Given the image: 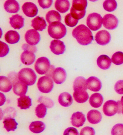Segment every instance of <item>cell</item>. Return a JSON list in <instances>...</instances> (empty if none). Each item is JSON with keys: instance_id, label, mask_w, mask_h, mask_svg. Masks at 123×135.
I'll return each instance as SVG.
<instances>
[{"instance_id": "cell-1", "label": "cell", "mask_w": 123, "mask_h": 135, "mask_svg": "<svg viewBox=\"0 0 123 135\" xmlns=\"http://www.w3.org/2000/svg\"><path fill=\"white\" fill-rule=\"evenodd\" d=\"M72 35L81 45L87 46L93 40V33L86 26L81 25L75 28L72 31Z\"/></svg>"}, {"instance_id": "cell-2", "label": "cell", "mask_w": 123, "mask_h": 135, "mask_svg": "<svg viewBox=\"0 0 123 135\" xmlns=\"http://www.w3.org/2000/svg\"><path fill=\"white\" fill-rule=\"evenodd\" d=\"M87 2L85 0H74L71 9V13L73 18L79 20L85 16Z\"/></svg>"}, {"instance_id": "cell-3", "label": "cell", "mask_w": 123, "mask_h": 135, "mask_svg": "<svg viewBox=\"0 0 123 135\" xmlns=\"http://www.w3.org/2000/svg\"><path fill=\"white\" fill-rule=\"evenodd\" d=\"M48 31L51 37L55 39H61L67 34L65 25L60 22H54L49 26Z\"/></svg>"}, {"instance_id": "cell-4", "label": "cell", "mask_w": 123, "mask_h": 135, "mask_svg": "<svg viewBox=\"0 0 123 135\" xmlns=\"http://www.w3.org/2000/svg\"><path fill=\"white\" fill-rule=\"evenodd\" d=\"M19 81L27 85H33L36 82L37 76L35 72L29 68H24L19 71L18 75Z\"/></svg>"}, {"instance_id": "cell-5", "label": "cell", "mask_w": 123, "mask_h": 135, "mask_svg": "<svg viewBox=\"0 0 123 135\" xmlns=\"http://www.w3.org/2000/svg\"><path fill=\"white\" fill-rule=\"evenodd\" d=\"M102 20L101 16L99 14L97 13H91L87 17V26L92 30H98L101 28Z\"/></svg>"}, {"instance_id": "cell-6", "label": "cell", "mask_w": 123, "mask_h": 135, "mask_svg": "<svg viewBox=\"0 0 123 135\" xmlns=\"http://www.w3.org/2000/svg\"><path fill=\"white\" fill-rule=\"evenodd\" d=\"M37 86L38 89L43 93H48L50 92L54 88L53 81L50 77L44 76L39 78Z\"/></svg>"}, {"instance_id": "cell-7", "label": "cell", "mask_w": 123, "mask_h": 135, "mask_svg": "<svg viewBox=\"0 0 123 135\" xmlns=\"http://www.w3.org/2000/svg\"><path fill=\"white\" fill-rule=\"evenodd\" d=\"M50 62L47 58L42 57L37 60L35 64V69L37 73L41 75L47 73L51 67Z\"/></svg>"}, {"instance_id": "cell-8", "label": "cell", "mask_w": 123, "mask_h": 135, "mask_svg": "<svg viewBox=\"0 0 123 135\" xmlns=\"http://www.w3.org/2000/svg\"><path fill=\"white\" fill-rule=\"evenodd\" d=\"M119 109V103L114 100L106 101L103 107L104 113L108 116H113L118 112Z\"/></svg>"}, {"instance_id": "cell-9", "label": "cell", "mask_w": 123, "mask_h": 135, "mask_svg": "<svg viewBox=\"0 0 123 135\" xmlns=\"http://www.w3.org/2000/svg\"><path fill=\"white\" fill-rule=\"evenodd\" d=\"M103 24L106 28L113 30L118 26L119 20L114 15L111 14H106L103 18Z\"/></svg>"}, {"instance_id": "cell-10", "label": "cell", "mask_w": 123, "mask_h": 135, "mask_svg": "<svg viewBox=\"0 0 123 135\" xmlns=\"http://www.w3.org/2000/svg\"><path fill=\"white\" fill-rule=\"evenodd\" d=\"M25 40L27 43L31 46H35L41 40L40 34L35 30H29L25 35Z\"/></svg>"}, {"instance_id": "cell-11", "label": "cell", "mask_w": 123, "mask_h": 135, "mask_svg": "<svg viewBox=\"0 0 123 135\" xmlns=\"http://www.w3.org/2000/svg\"><path fill=\"white\" fill-rule=\"evenodd\" d=\"M111 39L110 33L105 30L99 31L96 34L95 39L100 45L104 46L108 44Z\"/></svg>"}, {"instance_id": "cell-12", "label": "cell", "mask_w": 123, "mask_h": 135, "mask_svg": "<svg viewBox=\"0 0 123 135\" xmlns=\"http://www.w3.org/2000/svg\"><path fill=\"white\" fill-rule=\"evenodd\" d=\"M67 77L66 71L65 69L60 67L55 69L52 76L54 82L57 84H60L64 83L66 80Z\"/></svg>"}, {"instance_id": "cell-13", "label": "cell", "mask_w": 123, "mask_h": 135, "mask_svg": "<svg viewBox=\"0 0 123 135\" xmlns=\"http://www.w3.org/2000/svg\"><path fill=\"white\" fill-rule=\"evenodd\" d=\"M50 48L51 51L56 55L62 54L66 50V46L64 42L59 40H54L51 41Z\"/></svg>"}, {"instance_id": "cell-14", "label": "cell", "mask_w": 123, "mask_h": 135, "mask_svg": "<svg viewBox=\"0 0 123 135\" xmlns=\"http://www.w3.org/2000/svg\"><path fill=\"white\" fill-rule=\"evenodd\" d=\"M22 9L25 15L30 18L36 16L38 12L36 5L31 2L25 3L22 6Z\"/></svg>"}, {"instance_id": "cell-15", "label": "cell", "mask_w": 123, "mask_h": 135, "mask_svg": "<svg viewBox=\"0 0 123 135\" xmlns=\"http://www.w3.org/2000/svg\"><path fill=\"white\" fill-rule=\"evenodd\" d=\"M87 89L93 91H98L101 89L102 83L98 78L95 77H90L86 80Z\"/></svg>"}, {"instance_id": "cell-16", "label": "cell", "mask_w": 123, "mask_h": 135, "mask_svg": "<svg viewBox=\"0 0 123 135\" xmlns=\"http://www.w3.org/2000/svg\"><path fill=\"white\" fill-rule=\"evenodd\" d=\"M72 125L77 128L82 126L85 123L86 119L85 115L81 112H77L72 115L71 118Z\"/></svg>"}, {"instance_id": "cell-17", "label": "cell", "mask_w": 123, "mask_h": 135, "mask_svg": "<svg viewBox=\"0 0 123 135\" xmlns=\"http://www.w3.org/2000/svg\"><path fill=\"white\" fill-rule=\"evenodd\" d=\"M73 97L77 103H85L89 98V95L86 90L82 89H77L74 90Z\"/></svg>"}, {"instance_id": "cell-18", "label": "cell", "mask_w": 123, "mask_h": 135, "mask_svg": "<svg viewBox=\"0 0 123 135\" xmlns=\"http://www.w3.org/2000/svg\"><path fill=\"white\" fill-rule=\"evenodd\" d=\"M28 90V85L19 80L15 82L13 84V92L15 94L18 96L25 95L27 92Z\"/></svg>"}, {"instance_id": "cell-19", "label": "cell", "mask_w": 123, "mask_h": 135, "mask_svg": "<svg viewBox=\"0 0 123 135\" xmlns=\"http://www.w3.org/2000/svg\"><path fill=\"white\" fill-rule=\"evenodd\" d=\"M9 19L10 25L15 29H20L24 26V19L19 14L13 15Z\"/></svg>"}, {"instance_id": "cell-20", "label": "cell", "mask_w": 123, "mask_h": 135, "mask_svg": "<svg viewBox=\"0 0 123 135\" xmlns=\"http://www.w3.org/2000/svg\"><path fill=\"white\" fill-rule=\"evenodd\" d=\"M31 26L35 30L42 31L46 29L47 24L43 17L37 16L31 21Z\"/></svg>"}, {"instance_id": "cell-21", "label": "cell", "mask_w": 123, "mask_h": 135, "mask_svg": "<svg viewBox=\"0 0 123 135\" xmlns=\"http://www.w3.org/2000/svg\"><path fill=\"white\" fill-rule=\"evenodd\" d=\"M35 57L34 53L29 51H24L21 55V60L24 64L30 65L34 62Z\"/></svg>"}, {"instance_id": "cell-22", "label": "cell", "mask_w": 123, "mask_h": 135, "mask_svg": "<svg viewBox=\"0 0 123 135\" xmlns=\"http://www.w3.org/2000/svg\"><path fill=\"white\" fill-rule=\"evenodd\" d=\"M101 113L97 110H92L90 111L87 114V118L88 122L93 124H96L101 121Z\"/></svg>"}, {"instance_id": "cell-23", "label": "cell", "mask_w": 123, "mask_h": 135, "mask_svg": "<svg viewBox=\"0 0 123 135\" xmlns=\"http://www.w3.org/2000/svg\"><path fill=\"white\" fill-rule=\"evenodd\" d=\"M4 8L8 13H16L20 10V5L16 1L8 0L5 3Z\"/></svg>"}, {"instance_id": "cell-24", "label": "cell", "mask_w": 123, "mask_h": 135, "mask_svg": "<svg viewBox=\"0 0 123 135\" xmlns=\"http://www.w3.org/2000/svg\"><path fill=\"white\" fill-rule=\"evenodd\" d=\"M97 63L100 68L106 70L108 69L111 66V59L106 55H101L97 59Z\"/></svg>"}, {"instance_id": "cell-25", "label": "cell", "mask_w": 123, "mask_h": 135, "mask_svg": "<svg viewBox=\"0 0 123 135\" xmlns=\"http://www.w3.org/2000/svg\"><path fill=\"white\" fill-rule=\"evenodd\" d=\"M58 102L63 107H69L72 104L73 99L71 94L68 92L62 93L58 97Z\"/></svg>"}, {"instance_id": "cell-26", "label": "cell", "mask_w": 123, "mask_h": 135, "mask_svg": "<svg viewBox=\"0 0 123 135\" xmlns=\"http://www.w3.org/2000/svg\"><path fill=\"white\" fill-rule=\"evenodd\" d=\"M20 36L16 31L10 30L8 31L5 35V39L8 43L15 44L18 43L20 40Z\"/></svg>"}, {"instance_id": "cell-27", "label": "cell", "mask_w": 123, "mask_h": 135, "mask_svg": "<svg viewBox=\"0 0 123 135\" xmlns=\"http://www.w3.org/2000/svg\"><path fill=\"white\" fill-rule=\"evenodd\" d=\"M12 88V83L7 77L4 76L0 77V90L5 93L9 92Z\"/></svg>"}, {"instance_id": "cell-28", "label": "cell", "mask_w": 123, "mask_h": 135, "mask_svg": "<svg viewBox=\"0 0 123 135\" xmlns=\"http://www.w3.org/2000/svg\"><path fill=\"white\" fill-rule=\"evenodd\" d=\"M103 97L101 94L99 93H95L92 94L89 99V103L93 107H100L103 102Z\"/></svg>"}, {"instance_id": "cell-29", "label": "cell", "mask_w": 123, "mask_h": 135, "mask_svg": "<svg viewBox=\"0 0 123 135\" xmlns=\"http://www.w3.org/2000/svg\"><path fill=\"white\" fill-rule=\"evenodd\" d=\"M55 6L58 12L65 13L69 9L70 3L69 1L67 0H57L56 2Z\"/></svg>"}, {"instance_id": "cell-30", "label": "cell", "mask_w": 123, "mask_h": 135, "mask_svg": "<svg viewBox=\"0 0 123 135\" xmlns=\"http://www.w3.org/2000/svg\"><path fill=\"white\" fill-rule=\"evenodd\" d=\"M18 106L21 109L26 110L32 105L31 99L28 96H21L18 99Z\"/></svg>"}, {"instance_id": "cell-31", "label": "cell", "mask_w": 123, "mask_h": 135, "mask_svg": "<svg viewBox=\"0 0 123 135\" xmlns=\"http://www.w3.org/2000/svg\"><path fill=\"white\" fill-rule=\"evenodd\" d=\"M46 128V125L41 121H36L31 122L29 126L30 131L34 133H40Z\"/></svg>"}, {"instance_id": "cell-32", "label": "cell", "mask_w": 123, "mask_h": 135, "mask_svg": "<svg viewBox=\"0 0 123 135\" xmlns=\"http://www.w3.org/2000/svg\"><path fill=\"white\" fill-rule=\"evenodd\" d=\"M46 19L50 25L54 22H60L61 21V15L57 11L51 10L46 15Z\"/></svg>"}, {"instance_id": "cell-33", "label": "cell", "mask_w": 123, "mask_h": 135, "mask_svg": "<svg viewBox=\"0 0 123 135\" xmlns=\"http://www.w3.org/2000/svg\"><path fill=\"white\" fill-rule=\"evenodd\" d=\"M3 123L4 124V127L8 132L10 131H15L17 129L18 124L15 119L11 117H7L4 118Z\"/></svg>"}, {"instance_id": "cell-34", "label": "cell", "mask_w": 123, "mask_h": 135, "mask_svg": "<svg viewBox=\"0 0 123 135\" xmlns=\"http://www.w3.org/2000/svg\"><path fill=\"white\" fill-rule=\"evenodd\" d=\"M77 89H82L87 90L86 80L82 77H78L75 80L73 83V90Z\"/></svg>"}, {"instance_id": "cell-35", "label": "cell", "mask_w": 123, "mask_h": 135, "mask_svg": "<svg viewBox=\"0 0 123 135\" xmlns=\"http://www.w3.org/2000/svg\"><path fill=\"white\" fill-rule=\"evenodd\" d=\"M117 6V2L114 0L105 1L103 4L104 8L108 12H112L116 10Z\"/></svg>"}, {"instance_id": "cell-36", "label": "cell", "mask_w": 123, "mask_h": 135, "mask_svg": "<svg viewBox=\"0 0 123 135\" xmlns=\"http://www.w3.org/2000/svg\"><path fill=\"white\" fill-rule=\"evenodd\" d=\"M36 116L39 118H44L47 114L46 107L43 104L38 105L35 109Z\"/></svg>"}, {"instance_id": "cell-37", "label": "cell", "mask_w": 123, "mask_h": 135, "mask_svg": "<svg viewBox=\"0 0 123 135\" xmlns=\"http://www.w3.org/2000/svg\"><path fill=\"white\" fill-rule=\"evenodd\" d=\"M111 61L114 64L120 65L123 63V53L117 52L114 53L111 57Z\"/></svg>"}, {"instance_id": "cell-38", "label": "cell", "mask_w": 123, "mask_h": 135, "mask_svg": "<svg viewBox=\"0 0 123 135\" xmlns=\"http://www.w3.org/2000/svg\"><path fill=\"white\" fill-rule=\"evenodd\" d=\"M65 22L67 26L70 27H74L78 23V20L73 18L71 13H69L65 16Z\"/></svg>"}, {"instance_id": "cell-39", "label": "cell", "mask_w": 123, "mask_h": 135, "mask_svg": "<svg viewBox=\"0 0 123 135\" xmlns=\"http://www.w3.org/2000/svg\"><path fill=\"white\" fill-rule=\"evenodd\" d=\"M38 102L41 104H44L48 108L53 107L54 105L53 101L51 99L44 96H41L39 97Z\"/></svg>"}, {"instance_id": "cell-40", "label": "cell", "mask_w": 123, "mask_h": 135, "mask_svg": "<svg viewBox=\"0 0 123 135\" xmlns=\"http://www.w3.org/2000/svg\"><path fill=\"white\" fill-rule=\"evenodd\" d=\"M111 135H123V124H116L113 126L111 131Z\"/></svg>"}, {"instance_id": "cell-41", "label": "cell", "mask_w": 123, "mask_h": 135, "mask_svg": "<svg viewBox=\"0 0 123 135\" xmlns=\"http://www.w3.org/2000/svg\"><path fill=\"white\" fill-rule=\"evenodd\" d=\"M0 45H0V47H1L0 57H4L9 52V47L7 44L2 42V41H0Z\"/></svg>"}, {"instance_id": "cell-42", "label": "cell", "mask_w": 123, "mask_h": 135, "mask_svg": "<svg viewBox=\"0 0 123 135\" xmlns=\"http://www.w3.org/2000/svg\"><path fill=\"white\" fill-rule=\"evenodd\" d=\"M95 132L94 128L87 126L82 129L80 135H95Z\"/></svg>"}, {"instance_id": "cell-43", "label": "cell", "mask_w": 123, "mask_h": 135, "mask_svg": "<svg viewBox=\"0 0 123 135\" xmlns=\"http://www.w3.org/2000/svg\"><path fill=\"white\" fill-rule=\"evenodd\" d=\"M53 1L52 0H43L38 1L39 6L44 9L49 8L51 6Z\"/></svg>"}, {"instance_id": "cell-44", "label": "cell", "mask_w": 123, "mask_h": 135, "mask_svg": "<svg viewBox=\"0 0 123 135\" xmlns=\"http://www.w3.org/2000/svg\"><path fill=\"white\" fill-rule=\"evenodd\" d=\"M114 89L118 94H123V80L118 81L114 86Z\"/></svg>"}, {"instance_id": "cell-45", "label": "cell", "mask_w": 123, "mask_h": 135, "mask_svg": "<svg viewBox=\"0 0 123 135\" xmlns=\"http://www.w3.org/2000/svg\"><path fill=\"white\" fill-rule=\"evenodd\" d=\"M63 135H79L77 130L73 127H70L64 131Z\"/></svg>"}, {"instance_id": "cell-46", "label": "cell", "mask_w": 123, "mask_h": 135, "mask_svg": "<svg viewBox=\"0 0 123 135\" xmlns=\"http://www.w3.org/2000/svg\"><path fill=\"white\" fill-rule=\"evenodd\" d=\"M22 49L25 51H29L35 53L37 51V48L35 46H31L29 44H25L22 47Z\"/></svg>"}, {"instance_id": "cell-47", "label": "cell", "mask_w": 123, "mask_h": 135, "mask_svg": "<svg viewBox=\"0 0 123 135\" xmlns=\"http://www.w3.org/2000/svg\"><path fill=\"white\" fill-rule=\"evenodd\" d=\"M55 67L54 65H51L50 68L49 70V71H48L47 73L46 74V76H47L48 77H49L50 78L51 77H52L53 73V72L55 70Z\"/></svg>"}, {"instance_id": "cell-48", "label": "cell", "mask_w": 123, "mask_h": 135, "mask_svg": "<svg viewBox=\"0 0 123 135\" xmlns=\"http://www.w3.org/2000/svg\"><path fill=\"white\" fill-rule=\"evenodd\" d=\"M121 104L122 105V107H123V96H122L121 98Z\"/></svg>"}, {"instance_id": "cell-49", "label": "cell", "mask_w": 123, "mask_h": 135, "mask_svg": "<svg viewBox=\"0 0 123 135\" xmlns=\"http://www.w3.org/2000/svg\"><path fill=\"white\" fill-rule=\"evenodd\" d=\"M122 113L123 114V107H122Z\"/></svg>"}]
</instances>
